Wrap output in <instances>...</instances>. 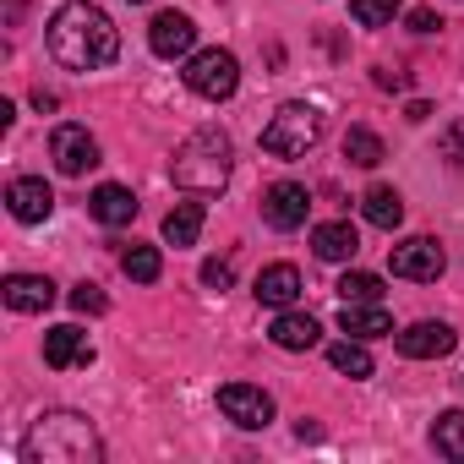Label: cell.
Returning a JSON list of instances; mask_svg holds the SVG:
<instances>
[{"label":"cell","mask_w":464,"mask_h":464,"mask_svg":"<svg viewBox=\"0 0 464 464\" xmlns=\"http://www.w3.org/2000/svg\"><path fill=\"white\" fill-rule=\"evenodd\" d=\"M72 306H77L82 317H99V312H110V295H104L99 285H88V279H82V285L72 290Z\"/></svg>","instance_id":"cell-28"},{"label":"cell","mask_w":464,"mask_h":464,"mask_svg":"<svg viewBox=\"0 0 464 464\" xmlns=\"http://www.w3.org/2000/svg\"><path fill=\"white\" fill-rule=\"evenodd\" d=\"M50 159H55V169H61V175H88V169L99 164V142H93V131H88V126L61 121V126L50 131Z\"/></svg>","instance_id":"cell-8"},{"label":"cell","mask_w":464,"mask_h":464,"mask_svg":"<svg viewBox=\"0 0 464 464\" xmlns=\"http://www.w3.org/2000/svg\"><path fill=\"white\" fill-rule=\"evenodd\" d=\"M377 88H404V72H377Z\"/></svg>","instance_id":"cell-33"},{"label":"cell","mask_w":464,"mask_h":464,"mask_svg":"<svg viewBox=\"0 0 464 464\" xmlns=\"http://www.w3.org/2000/svg\"><path fill=\"white\" fill-rule=\"evenodd\" d=\"M186 88L208 104H224L229 93L241 88V61L229 55V50H197L186 61Z\"/></svg>","instance_id":"cell-5"},{"label":"cell","mask_w":464,"mask_h":464,"mask_svg":"<svg viewBox=\"0 0 464 464\" xmlns=\"http://www.w3.org/2000/svg\"><path fill=\"white\" fill-rule=\"evenodd\" d=\"M148 44H153V55H164V61L191 55V44H197V23H191L186 12H159V17L148 23Z\"/></svg>","instance_id":"cell-11"},{"label":"cell","mask_w":464,"mask_h":464,"mask_svg":"<svg viewBox=\"0 0 464 464\" xmlns=\"http://www.w3.org/2000/svg\"><path fill=\"white\" fill-rule=\"evenodd\" d=\"M437 148H442V159L464 175V121H453V126L442 131V142H437Z\"/></svg>","instance_id":"cell-29"},{"label":"cell","mask_w":464,"mask_h":464,"mask_svg":"<svg viewBox=\"0 0 464 464\" xmlns=\"http://www.w3.org/2000/svg\"><path fill=\"white\" fill-rule=\"evenodd\" d=\"M388 268H393V279L437 285V279H442V268H448V257H442V246H437L431 236H410V241H399V246L388 252Z\"/></svg>","instance_id":"cell-6"},{"label":"cell","mask_w":464,"mask_h":464,"mask_svg":"<svg viewBox=\"0 0 464 464\" xmlns=\"http://www.w3.org/2000/svg\"><path fill=\"white\" fill-rule=\"evenodd\" d=\"M453 344H459V334L448 323H410L399 334V355L404 361H442V355H453Z\"/></svg>","instance_id":"cell-10"},{"label":"cell","mask_w":464,"mask_h":464,"mask_svg":"<svg viewBox=\"0 0 464 464\" xmlns=\"http://www.w3.org/2000/svg\"><path fill=\"white\" fill-rule=\"evenodd\" d=\"M23 459L28 464H99L104 459V442L93 431L88 415L77 410H50L34 420V431L23 437Z\"/></svg>","instance_id":"cell-2"},{"label":"cell","mask_w":464,"mask_h":464,"mask_svg":"<svg viewBox=\"0 0 464 464\" xmlns=\"http://www.w3.org/2000/svg\"><path fill=\"white\" fill-rule=\"evenodd\" d=\"M328 366L344 372V377H372V350H366V339H339V344H328Z\"/></svg>","instance_id":"cell-24"},{"label":"cell","mask_w":464,"mask_h":464,"mask_svg":"<svg viewBox=\"0 0 464 464\" xmlns=\"http://www.w3.org/2000/svg\"><path fill=\"white\" fill-rule=\"evenodd\" d=\"M218 410H224V420H236L241 431H263L274 420V399L257 382H224L218 388Z\"/></svg>","instance_id":"cell-7"},{"label":"cell","mask_w":464,"mask_h":464,"mask_svg":"<svg viewBox=\"0 0 464 464\" xmlns=\"http://www.w3.org/2000/svg\"><path fill=\"white\" fill-rule=\"evenodd\" d=\"M202 218H208V208H202L197 197H191V202H175V208L164 213V241H169V246H197Z\"/></svg>","instance_id":"cell-20"},{"label":"cell","mask_w":464,"mask_h":464,"mask_svg":"<svg viewBox=\"0 0 464 464\" xmlns=\"http://www.w3.org/2000/svg\"><path fill=\"white\" fill-rule=\"evenodd\" d=\"M344 159L361 164V169H377L388 153H382V137H377L372 126H350V131H344Z\"/></svg>","instance_id":"cell-23"},{"label":"cell","mask_w":464,"mask_h":464,"mask_svg":"<svg viewBox=\"0 0 464 464\" xmlns=\"http://www.w3.org/2000/svg\"><path fill=\"white\" fill-rule=\"evenodd\" d=\"M44 361H50L55 372L88 366V361H93V339H88L77 323H61V328H50V334H44Z\"/></svg>","instance_id":"cell-14"},{"label":"cell","mask_w":464,"mask_h":464,"mask_svg":"<svg viewBox=\"0 0 464 464\" xmlns=\"http://www.w3.org/2000/svg\"><path fill=\"white\" fill-rule=\"evenodd\" d=\"M44 44L66 72H104L121 55V28L110 23V12L93 6V0H66L44 28Z\"/></svg>","instance_id":"cell-1"},{"label":"cell","mask_w":464,"mask_h":464,"mask_svg":"<svg viewBox=\"0 0 464 464\" xmlns=\"http://www.w3.org/2000/svg\"><path fill=\"white\" fill-rule=\"evenodd\" d=\"M88 213L99 218V224H110V229H121V224H131L137 218V197L126 191V186H115V180H104L93 197H88Z\"/></svg>","instance_id":"cell-19"},{"label":"cell","mask_w":464,"mask_h":464,"mask_svg":"<svg viewBox=\"0 0 464 464\" xmlns=\"http://www.w3.org/2000/svg\"><path fill=\"white\" fill-rule=\"evenodd\" d=\"M268 339H274L279 350H312V344L323 339V323H317L312 312H290V306H285V312L274 317V328H268Z\"/></svg>","instance_id":"cell-17"},{"label":"cell","mask_w":464,"mask_h":464,"mask_svg":"<svg viewBox=\"0 0 464 464\" xmlns=\"http://www.w3.org/2000/svg\"><path fill=\"white\" fill-rule=\"evenodd\" d=\"M131 6H142V0H131Z\"/></svg>","instance_id":"cell-34"},{"label":"cell","mask_w":464,"mask_h":464,"mask_svg":"<svg viewBox=\"0 0 464 464\" xmlns=\"http://www.w3.org/2000/svg\"><path fill=\"white\" fill-rule=\"evenodd\" d=\"M121 268H126V279H137V285H159L164 257H159V246H131V252L121 257Z\"/></svg>","instance_id":"cell-25"},{"label":"cell","mask_w":464,"mask_h":464,"mask_svg":"<svg viewBox=\"0 0 464 464\" xmlns=\"http://www.w3.org/2000/svg\"><path fill=\"white\" fill-rule=\"evenodd\" d=\"M399 12H404V0H350V17L361 28H388Z\"/></svg>","instance_id":"cell-26"},{"label":"cell","mask_w":464,"mask_h":464,"mask_svg":"<svg viewBox=\"0 0 464 464\" xmlns=\"http://www.w3.org/2000/svg\"><path fill=\"white\" fill-rule=\"evenodd\" d=\"M229 169H236V148H229V137H224L218 126L191 131V137L175 148V159H169L175 186L191 191V197H213V191H224V186H229Z\"/></svg>","instance_id":"cell-3"},{"label":"cell","mask_w":464,"mask_h":464,"mask_svg":"<svg viewBox=\"0 0 464 464\" xmlns=\"http://www.w3.org/2000/svg\"><path fill=\"white\" fill-rule=\"evenodd\" d=\"M306 213H312V191H306L301 180H279V186L263 191V218H268L274 229H285V236L306 224Z\"/></svg>","instance_id":"cell-9"},{"label":"cell","mask_w":464,"mask_h":464,"mask_svg":"<svg viewBox=\"0 0 464 464\" xmlns=\"http://www.w3.org/2000/svg\"><path fill=\"white\" fill-rule=\"evenodd\" d=\"M339 334H350V339H382V334H393V317H388L382 301H344Z\"/></svg>","instance_id":"cell-15"},{"label":"cell","mask_w":464,"mask_h":464,"mask_svg":"<svg viewBox=\"0 0 464 464\" xmlns=\"http://www.w3.org/2000/svg\"><path fill=\"white\" fill-rule=\"evenodd\" d=\"M323 131H328V115H323L317 104H306V99H290V104H279V115L263 126V153H268V159H306V153L323 142Z\"/></svg>","instance_id":"cell-4"},{"label":"cell","mask_w":464,"mask_h":464,"mask_svg":"<svg viewBox=\"0 0 464 464\" xmlns=\"http://www.w3.org/2000/svg\"><path fill=\"white\" fill-rule=\"evenodd\" d=\"M437 28H442V17H437L431 6H415V12H410V34H437Z\"/></svg>","instance_id":"cell-31"},{"label":"cell","mask_w":464,"mask_h":464,"mask_svg":"<svg viewBox=\"0 0 464 464\" xmlns=\"http://www.w3.org/2000/svg\"><path fill=\"white\" fill-rule=\"evenodd\" d=\"M0 301H6L12 312H23V317L50 312L55 306V279H44V274H12L6 285H0Z\"/></svg>","instance_id":"cell-13"},{"label":"cell","mask_w":464,"mask_h":464,"mask_svg":"<svg viewBox=\"0 0 464 464\" xmlns=\"http://www.w3.org/2000/svg\"><path fill=\"white\" fill-rule=\"evenodd\" d=\"M301 290H306V285H301V268H295V263H274V268L257 274V301H263V306H279V312H285V306L301 301Z\"/></svg>","instance_id":"cell-16"},{"label":"cell","mask_w":464,"mask_h":464,"mask_svg":"<svg viewBox=\"0 0 464 464\" xmlns=\"http://www.w3.org/2000/svg\"><path fill=\"white\" fill-rule=\"evenodd\" d=\"M312 252H317L323 263H350V257L361 252L355 224H344V218H334V224H317V229H312Z\"/></svg>","instance_id":"cell-18"},{"label":"cell","mask_w":464,"mask_h":464,"mask_svg":"<svg viewBox=\"0 0 464 464\" xmlns=\"http://www.w3.org/2000/svg\"><path fill=\"white\" fill-rule=\"evenodd\" d=\"M339 301H382V279L377 274H344L339 279Z\"/></svg>","instance_id":"cell-27"},{"label":"cell","mask_w":464,"mask_h":464,"mask_svg":"<svg viewBox=\"0 0 464 464\" xmlns=\"http://www.w3.org/2000/svg\"><path fill=\"white\" fill-rule=\"evenodd\" d=\"M404 121H415V126L431 121V104H426V99H410V104H404Z\"/></svg>","instance_id":"cell-32"},{"label":"cell","mask_w":464,"mask_h":464,"mask_svg":"<svg viewBox=\"0 0 464 464\" xmlns=\"http://www.w3.org/2000/svg\"><path fill=\"white\" fill-rule=\"evenodd\" d=\"M229 279H236V268H229V263H218V257L202 263V285H208V290H229Z\"/></svg>","instance_id":"cell-30"},{"label":"cell","mask_w":464,"mask_h":464,"mask_svg":"<svg viewBox=\"0 0 464 464\" xmlns=\"http://www.w3.org/2000/svg\"><path fill=\"white\" fill-rule=\"evenodd\" d=\"M361 213H366V224H377V229H399V224H404V197H399L393 186H372V191L361 197Z\"/></svg>","instance_id":"cell-21"},{"label":"cell","mask_w":464,"mask_h":464,"mask_svg":"<svg viewBox=\"0 0 464 464\" xmlns=\"http://www.w3.org/2000/svg\"><path fill=\"white\" fill-rule=\"evenodd\" d=\"M431 448L453 464H464V410H442L431 420Z\"/></svg>","instance_id":"cell-22"},{"label":"cell","mask_w":464,"mask_h":464,"mask_svg":"<svg viewBox=\"0 0 464 464\" xmlns=\"http://www.w3.org/2000/svg\"><path fill=\"white\" fill-rule=\"evenodd\" d=\"M6 208H12L17 224H44V218L55 213V191H50L39 175H23V180L6 186Z\"/></svg>","instance_id":"cell-12"}]
</instances>
